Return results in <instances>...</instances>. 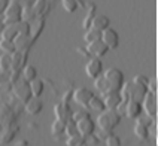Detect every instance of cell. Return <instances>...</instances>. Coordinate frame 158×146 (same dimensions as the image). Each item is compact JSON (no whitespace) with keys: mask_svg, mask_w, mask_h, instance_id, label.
Here are the masks:
<instances>
[{"mask_svg":"<svg viewBox=\"0 0 158 146\" xmlns=\"http://www.w3.org/2000/svg\"><path fill=\"white\" fill-rule=\"evenodd\" d=\"M21 14H23V6L18 0H9L8 6L3 10V24H15L21 21Z\"/></svg>","mask_w":158,"mask_h":146,"instance_id":"obj_3","label":"cell"},{"mask_svg":"<svg viewBox=\"0 0 158 146\" xmlns=\"http://www.w3.org/2000/svg\"><path fill=\"white\" fill-rule=\"evenodd\" d=\"M100 33L102 31H98L96 28H93V27H88L87 30H85V33H84V40L85 42H93V40H96L100 37Z\"/></svg>","mask_w":158,"mask_h":146,"instance_id":"obj_29","label":"cell"},{"mask_svg":"<svg viewBox=\"0 0 158 146\" xmlns=\"http://www.w3.org/2000/svg\"><path fill=\"white\" fill-rule=\"evenodd\" d=\"M85 73L89 79H96L103 73V63L98 57H91L85 64Z\"/></svg>","mask_w":158,"mask_h":146,"instance_id":"obj_8","label":"cell"},{"mask_svg":"<svg viewBox=\"0 0 158 146\" xmlns=\"http://www.w3.org/2000/svg\"><path fill=\"white\" fill-rule=\"evenodd\" d=\"M85 6H87L88 10H87L85 18H84V21H82V28H84V30H87L88 27H89L91 19H93V17L96 15V5H94V3H87Z\"/></svg>","mask_w":158,"mask_h":146,"instance_id":"obj_24","label":"cell"},{"mask_svg":"<svg viewBox=\"0 0 158 146\" xmlns=\"http://www.w3.org/2000/svg\"><path fill=\"white\" fill-rule=\"evenodd\" d=\"M140 103H142V111H143V113H146L148 116L155 119V116H157V94L146 91L145 95L142 97Z\"/></svg>","mask_w":158,"mask_h":146,"instance_id":"obj_4","label":"cell"},{"mask_svg":"<svg viewBox=\"0 0 158 146\" xmlns=\"http://www.w3.org/2000/svg\"><path fill=\"white\" fill-rule=\"evenodd\" d=\"M133 133H134V136L139 139V140H146V139L149 137L148 125H145V124H142V122H137V121H136V124H134V127H133Z\"/></svg>","mask_w":158,"mask_h":146,"instance_id":"obj_22","label":"cell"},{"mask_svg":"<svg viewBox=\"0 0 158 146\" xmlns=\"http://www.w3.org/2000/svg\"><path fill=\"white\" fill-rule=\"evenodd\" d=\"M103 140H105V145H107V146H121V139H119V136H116L114 133H109Z\"/></svg>","mask_w":158,"mask_h":146,"instance_id":"obj_32","label":"cell"},{"mask_svg":"<svg viewBox=\"0 0 158 146\" xmlns=\"http://www.w3.org/2000/svg\"><path fill=\"white\" fill-rule=\"evenodd\" d=\"M78 133V128H76V122L73 119H67L66 124H64V134L66 136H73Z\"/></svg>","mask_w":158,"mask_h":146,"instance_id":"obj_31","label":"cell"},{"mask_svg":"<svg viewBox=\"0 0 158 146\" xmlns=\"http://www.w3.org/2000/svg\"><path fill=\"white\" fill-rule=\"evenodd\" d=\"M84 145H88V146H98V145H100V137L97 136L96 133H91V134L85 136Z\"/></svg>","mask_w":158,"mask_h":146,"instance_id":"obj_35","label":"cell"},{"mask_svg":"<svg viewBox=\"0 0 158 146\" xmlns=\"http://www.w3.org/2000/svg\"><path fill=\"white\" fill-rule=\"evenodd\" d=\"M102 98H103V103H105L106 109H115L118 104L123 102L119 91H110V93H107V94L102 95Z\"/></svg>","mask_w":158,"mask_h":146,"instance_id":"obj_16","label":"cell"},{"mask_svg":"<svg viewBox=\"0 0 158 146\" xmlns=\"http://www.w3.org/2000/svg\"><path fill=\"white\" fill-rule=\"evenodd\" d=\"M17 27L15 24H5V27L2 28L0 31V39H5V40H14V37L17 36Z\"/></svg>","mask_w":158,"mask_h":146,"instance_id":"obj_23","label":"cell"},{"mask_svg":"<svg viewBox=\"0 0 158 146\" xmlns=\"http://www.w3.org/2000/svg\"><path fill=\"white\" fill-rule=\"evenodd\" d=\"M14 46H15V51H19V52H27L30 45L33 43L31 37L28 33H17V36L14 37Z\"/></svg>","mask_w":158,"mask_h":146,"instance_id":"obj_12","label":"cell"},{"mask_svg":"<svg viewBox=\"0 0 158 146\" xmlns=\"http://www.w3.org/2000/svg\"><path fill=\"white\" fill-rule=\"evenodd\" d=\"M21 73H23V79L27 81V82H30V81H33L35 77H37V70H36V67L31 66V64H26V66L21 69Z\"/></svg>","mask_w":158,"mask_h":146,"instance_id":"obj_25","label":"cell"},{"mask_svg":"<svg viewBox=\"0 0 158 146\" xmlns=\"http://www.w3.org/2000/svg\"><path fill=\"white\" fill-rule=\"evenodd\" d=\"M102 76L105 77L106 84H107V86H109V90H110V91H119V90H121V86H123V84L125 82V76H124V73L119 69H116V67H110V69H107L106 72L102 73Z\"/></svg>","mask_w":158,"mask_h":146,"instance_id":"obj_2","label":"cell"},{"mask_svg":"<svg viewBox=\"0 0 158 146\" xmlns=\"http://www.w3.org/2000/svg\"><path fill=\"white\" fill-rule=\"evenodd\" d=\"M76 128H78L79 134H82L85 137V136H88V134H91V133L96 131V122H94V119L89 115H85L84 118L76 121Z\"/></svg>","mask_w":158,"mask_h":146,"instance_id":"obj_9","label":"cell"},{"mask_svg":"<svg viewBox=\"0 0 158 146\" xmlns=\"http://www.w3.org/2000/svg\"><path fill=\"white\" fill-rule=\"evenodd\" d=\"M44 109V103L40 100V97H35L31 95L27 102H24V111L30 115V116H36L37 113H40Z\"/></svg>","mask_w":158,"mask_h":146,"instance_id":"obj_11","label":"cell"},{"mask_svg":"<svg viewBox=\"0 0 158 146\" xmlns=\"http://www.w3.org/2000/svg\"><path fill=\"white\" fill-rule=\"evenodd\" d=\"M46 8H48V5H46V0H35V3L31 5V9L35 10L36 17L42 15Z\"/></svg>","mask_w":158,"mask_h":146,"instance_id":"obj_30","label":"cell"},{"mask_svg":"<svg viewBox=\"0 0 158 146\" xmlns=\"http://www.w3.org/2000/svg\"><path fill=\"white\" fill-rule=\"evenodd\" d=\"M61 6L67 14H73V12H76L79 9L81 3L78 0H61Z\"/></svg>","mask_w":158,"mask_h":146,"instance_id":"obj_26","label":"cell"},{"mask_svg":"<svg viewBox=\"0 0 158 146\" xmlns=\"http://www.w3.org/2000/svg\"><path fill=\"white\" fill-rule=\"evenodd\" d=\"M87 107L89 109V111H93V112H102L103 109H106L105 107V103H103V98L102 97H98V95L96 94H93L91 95V98L88 100V103H87Z\"/></svg>","mask_w":158,"mask_h":146,"instance_id":"obj_21","label":"cell"},{"mask_svg":"<svg viewBox=\"0 0 158 146\" xmlns=\"http://www.w3.org/2000/svg\"><path fill=\"white\" fill-rule=\"evenodd\" d=\"M0 49L5 52V54H12L15 51V46L12 40H5V39H0Z\"/></svg>","mask_w":158,"mask_h":146,"instance_id":"obj_34","label":"cell"},{"mask_svg":"<svg viewBox=\"0 0 158 146\" xmlns=\"http://www.w3.org/2000/svg\"><path fill=\"white\" fill-rule=\"evenodd\" d=\"M93 94H94V93H93L91 90L84 88V86H79V88H76V90L72 93V100L76 104H79L81 107H87L88 100L91 98Z\"/></svg>","mask_w":158,"mask_h":146,"instance_id":"obj_10","label":"cell"},{"mask_svg":"<svg viewBox=\"0 0 158 146\" xmlns=\"http://www.w3.org/2000/svg\"><path fill=\"white\" fill-rule=\"evenodd\" d=\"M44 27H45V19L42 15L36 17L35 19H31V21L28 23V35H30V37H31L33 42L37 39V36L42 33Z\"/></svg>","mask_w":158,"mask_h":146,"instance_id":"obj_15","label":"cell"},{"mask_svg":"<svg viewBox=\"0 0 158 146\" xmlns=\"http://www.w3.org/2000/svg\"><path fill=\"white\" fill-rule=\"evenodd\" d=\"M9 0H0V15L3 14V10H5V8L8 6Z\"/></svg>","mask_w":158,"mask_h":146,"instance_id":"obj_38","label":"cell"},{"mask_svg":"<svg viewBox=\"0 0 158 146\" xmlns=\"http://www.w3.org/2000/svg\"><path fill=\"white\" fill-rule=\"evenodd\" d=\"M85 115H89V113H88V112L85 111L84 107H82V109H78V111H72L70 119H73V121H75V122H76V121H78V119H81V118H84Z\"/></svg>","mask_w":158,"mask_h":146,"instance_id":"obj_36","label":"cell"},{"mask_svg":"<svg viewBox=\"0 0 158 146\" xmlns=\"http://www.w3.org/2000/svg\"><path fill=\"white\" fill-rule=\"evenodd\" d=\"M146 90H148L149 93H155V94H157V81H155V77H152V79L148 81Z\"/></svg>","mask_w":158,"mask_h":146,"instance_id":"obj_37","label":"cell"},{"mask_svg":"<svg viewBox=\"0 0 158 146\" xmlns=\"http://www.w3.org/2000/svg\"><path fill=\"white\" fill-rule=\"evenodd\" d=\"M94 122H96V130H98L97 133L96 131L94 133L100 137V140H103L121 122V115L115 109H103L102 112H98V116Z\"/></svg>","mask_w":158,"mask_h":146,"instance_id":"obj_1","label":"cell"},{"mask_svg":"<svg viewBox=\"0 0 158 146\" xmlns=\"http://www.w3.org/2000/svg\"><path fill=\"white\" fill-rule=\"evenodd\" d=\"M18 133L17 127H12V125H8V127H3L2 133H0V145H6V143H10V140L14 139V136Z\"/></svg>","mask_w":158,"mask_h":146,"instance_id":"obj_19","label":"cell"},{"mask_svg":"<svg viewBox=\"0 0 158 146\" xmlns=\"http://www.w3.org/2000/svg\"><path fill=\"white\" fill-rule=\"evenodd\" d=\"M54 112H55V118H57V119L66 122L67 119H70L72 107L67 103H58L57 106H55Z\"/></svg>","mask_w":158,"mask_h":146,"instance_id":"obj_17","label":"cell"},{"mask_svg":"<svg viewBox=\"0 0 158 146\" xmlns=\"http://www.w3.org/2000/svg\"><path fill=\"white\" fill-rule=\"evenodd\" d=\"M84 140L85 137L82 136V134H73V136H67V140H66V145L67 146H82L84 145Z\"/></svg>","mask_w":158,"mask_h":146,"instance_id":"obj_28","label":"cell"},{"mask_svg":"<svg viewBox=\"0 0 158 146\" xmlns=\"http://www.w3.org/2000/svg\"><path fill=\"white\" fill-rule=\"evenodd\" d=\"M142 103L139 100H127L125 102V112H124V116L130 118V119H136L139 115L142 113Z\"/></svg>","mask_w":158,"mask_h":146,"instance_id":"obj_14","label":"cell"},{"mask_svg":"<svg viewBox=\"0 0 158 146\" xmlns=\"http://www.w3.org/2000/svg\"><path fill=\"white\" fill-rule=\"evenodd\" d=\"M64 124H66V122H63V121L55 118V121L51 124V134H52L54 137H58L60 134L64 133Z\"/></svg>","mask_w":158,"mask_h":146,"instance_id":"obj_27","label":"cell"},{"mask_svg":"<svg viewBox=\"0 0 158 146\" xmlns=\"http://www.w3.org/2000/svg\"><path fill=\"white\" fill-rule=\"evenodd\" d=\"M14 82V86H12V93L17 97L19 102H27L30 97H31V93H30V86H28V82L27 81H12Z\"/></svg>","mask_w":158,"mask_h":146,"instance_id":"obj_5","label":"cell"},{"mask_svg":"<svg viewBox=\"0 0 158 146\" xmlns=\"http://www.w3.org/2000/svg\"><path fill=\"white\" fill-rule=\"evenodd\" d=\"M109 26H110V19L106 17V15H97V14L93 17L91 24H89V27L96 28V30H98V31H103V30L107 28Z\"/></svg>","mask_w":158,"mask_h":146,"instance_id":"obj_18","label":"cell"},{"mask_svg":"<svg viewBox=\"0 0 158 146\" xmlns=\"http://www.w3.org/2000/svg\"><path fill=\"white\" fill-rule=\"evenodd\" d=\"M0 70L10 72V54H3L0 57Z\"/></svg>","mask_w":158,"mask_h":146,"instance_id":"obj_33","label":"cell"},{"mask_svg":"<svg viewBox=\"0 0 158 146\" xmlns=\"http://www.w3.org/2000/svg\"><path fill=\"white\" fill-rule=\"evenodd\" d=\"M15 145L17 146H28L30 143H28L27 140H19V142H15Z\"/></svg>","mask_w":158,"mask_h":146,"instance_id":"obj_39","label":"cell"},{"mask_svg":"<svg viewBox=\"0 0 158 146\" xmlns=\"http://www.w3.org/2000/svg\"><path fill=\"white\" fill-rule=\"evenodd\" d=\"M85 51L89 54V55H93V57H98V58H102V57H105L107 51H109V48L105 45V42L98 37L96 40H93V42H88L85 45Z\"/></svg>","mask_w":158,"mask_h":146,"instance_id":"obj_7","label":"cell"},{"mask_svg":"<svg viewBox=\"0 0 158 146\" xmlns=\"http://www.w3.org/2000/svg\"><path fill=\"white\" fill-rule=\"evenodd\" d=\"M100 39L105 42V45L109 48V49H116L118 45H119V36H118V31L112 28L109 26L107 28H105L102 33H100Z\"/></svg>","mask_w":158,"mask_h":146,"instance_id":"obj_6","label":"cell"},{"mask_svg":"<svg viewBox=\"0 0 158 146\" xmlns=\"http://www.w3.org/2000/svg\"><path fill=\"white\" fill-rule=\"evenodd\" d=\"M28 86H30L31 95H35V97H40L45 91V82L42 79H39V77H35L33 81H30Z\"/></svg>","mask_w":158,"mask_h":146,"instance_id":"obj_20","label":"cell"},{"mask_svg":"<svg viewBox=\"0 0 158 146\" xmlns=\"http://www.w3.org/2000/svg\"><path fill=\"white\" fill-rule=\"evenodd\" d=\"M24 66H26V52L14 51L10 54V72H12V75H17Z\"/></svg>","mask_w":158,"mask_h":146,"instance_id":"obj_13","label":"cell"}]
</instances>
